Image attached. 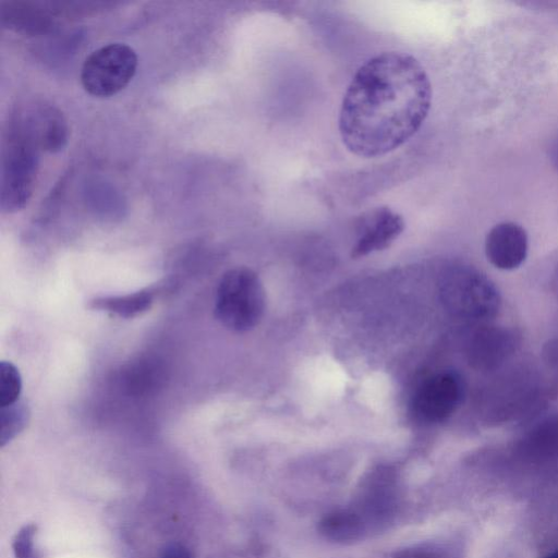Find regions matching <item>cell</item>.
Segmentation results:
<instances>
[{
	"instance_id": "4fadbf2b",
	"label": "cell",
	"mask_w": 558,
	"mask_h": 558,
	"mask_svg": "<svg viewBox=\"0 0 558 558\" xmlns=\"http://www.w3.org/2000/svg\"><path fill=\"white\" fill-rule=\"evenodd\" d=\"M29 409L24 401L0 408V444L11 441L27 425Z\"/></svg>"
},
{
	"instance_id": "30bf717a",
	"label": "cell",
	"mask_w": 558,
	"mask_h": 558,
	"mask_svg": "<svg viewBox=\"0 0 558 558\" xmlns=\"http://www.w3.org/2000/svg\"><path fill=\"white\" fill-rule=\"evenodd\" d=\"M318 531L326 539L344 544L362 539L368 529L349 507L326 513L318 523Z\"/></svg>"
},
{
	"instance_id": "d6986e66",
	"label": "cell",
	"mask_w": 558,
	"mask_h": 558,
	"mask_svg": "<svg viewBox=\"0 0 558 558\" xmlns=\"http://www.w3.org/2000/svg\"><path fill=\"white\" fill-rule=\"evenodd\" d=\"M550 160L558 170V135L554 138L549 148Z\"/></svg>"
},
{
	"instance_id": "44dd1931",
	"label": "cell",
	"mask_w": 558,
	"mask_h": 558,
	"mask_svg": "<svg viewBox=\"0 0 558 558\" xmlns=\"http://www.w3.org/2000/svg\"><path fill=\"white\" fill-rule=\"evenodd\" d=\"M544 558H558V549L551 551L550 554L546 555Z\"/></svg>"
},
{
	"instance_id": "ffe728a7",
	"label": "cell",
	"mask_w": 558,
	"mask_h": 558,
	"mask_svg": "<svg viewBox=\"0 0 558 558\" xmlns=\"http://www.w3.org/2000/svg\"><path fill=\"white\" fill-rule=\"evenodd\" d=\"M553 288H554L555 292L558 294V265H557L554 276H553Z\"/></svg>"
},
{
	"instance_id": "3957f363",
	"label": "cell",
	"mask_w": 558,
	"mask_h": 558,
	"mask_svg": "<svg viewBox=\"0 0 558 558\" xmlns=\"http://www.w3.org/2000/svg\"><path fill=\"white\" fill-rule=\"evenodd\" d=\"M440 298L453 315L472 320H486L496 315L500 296L495 284L469 266L449 268L440 281Z\"/></svg>"
},
{
	"instance_id": "2e32d148",
	"label": "cell",
	"mask_w": 558,
	"mask_h": 558,
	"mask_svg": "<svg viewBox=\"0 0 558 558\" xmlns=\"http://www.w3.org/2000/svg\"><path fill=\"white\" fill-rule=\"evenodd\" d=\"M159 367L148 361L133 365L126 373L128 389L133 393H140L151 389L158 381Z\"/></svg>"
},
{
	"instance_id": "6da1fadb",
	"label": "cell",
	"mask_w": 558,
	"mask_h": 558,
	"mask_svg": "<svg viewBox=\"0 0 558 558\" xmlns=\"http://www.w3.org/2000/svg\"><path fill=\"white\" fill-rule=\"evenodd\" d=\"M432 104V85L411 54L385 51L363 63L344 93L339 133L352 154L374 158L408 142Z\"/></svg>"
},
{
	"instance_id": "ac0fdd59",
	"label": "cell",
	"mask_w": 558,
	"mask_h": 558,
	"mask_svg": "<svg viewBox=\"0 0 558 558\" xmlns=\"http://www.w3.org/2000/svg\"><path fill=\"white\" fill-rule=\"evenodd\" d=\"M160 558H192L190 551L182 545L172 544L166 547Z\"/></svg>"
},
{
	"instance_id": "9c48e42d",
	"label": "cell",
	"mask_w": 558,
	"mask_h": 558,
	"mask_svg": "<svg viewBox=\"0 0 558 558\" xmlns=\"http://www.w3.org/2000/svg\"><path fill=\"white\" fill-rule=\"evenodd\" d=\"M512 350L510 335L499 328L478 331L471 344L470 360L477 368L498 366Z\"/></svg>"
},
{
	"instance_id": "e0dca14e",
	"label": "cell",
	"mask_w": 558,
	"mask_h": 558,
	"mask_svg": "<svg viewBox=\"0 0 558 558\" xmlns=\"http://www.w3.org/2000/svg\"><path fill=\"white\" fill-rule=\"evenodd\" d=\"M36 526L33 524L22 527L13 542L15 558H41L34 549V535Z\"/></svg>"
},
{
	"instance_id": "8fae6325",
	"label": "cell",
	"mask_w": 558,
	"mask_h": 558,
	"mask_svg": "<svg viewBox=\"0 0 558 558\" xmlns=\"http://www.w3.org/2000/svg\"><path fill=\"white\" fill-rule=\"evenodd\" d=\"M157 292V288L149 287L123 295L97 296L89 301L88 307L108 312L122 318H132L150 308Z\"/></svg>"
},
{
	"instance_id": "7c38bea8",
	"label": "cell",
	"mask_w": 558,
	"mask_h": 558,
	"mask_svg": "<svg viewBox=\"0 0 558 558\" xmlns=\"http://www.w3.org/2000/svg\"><path fill=\"white\" fill-rule=\"evenodd\" d=\"M390 558H464L463 548L454 539H430L395 549Z\"/></svg>"
},
{
	"instance_id": "277c9868",
	"label": "cell",
	"mask_w": 558,
	"mask_h": 558,
	"mask_svg": "<svg viewBox=\"0 0 558 558\" xmlns=\"http://www.w3.org/2000/svg\"><path fill=\"white\" fill-rule=\"evenodd\" d=\"M137 56L125 44L114 43L93 51L84 61L81 82L96 97H110L121 92L133 78Z\"/></svg>"
},
{
	"instance_id": "ba28073f",
	"label": "cell",
	"mask_w": 558,
	"mask_h": 558,
	"mask_svg": "<svg viewBox=\"0 0 558 558\" xmlns=\"http://www.w3.org/2000/svg\"><path fill=\"white\" fill-rule=\"evenodd\" d=\"M485 252L495 267L504 270L514 269L527 255V234L514 222L498 223L486 236Z\"/></svg>"
},
{
	"instance_id": "52a82bcc",
	"label": "cell",
	"mask_w": 558,
	"mask_h": 558,
	"mask_svg": "<svg viewBox=\"0 0 558 558\" xmlns=\"http://www.w3.org/2000/svg\"><path fill=\"white\" fill-rule=\"evenodd\" d=\"M403 229L402 216L389 207L380 206L366 211L357 220L351 256L357 258L387 248Z\"/></svg>"
},
{
	"instance_id": "9a60e30c",
	"label": "cell",
	"mask_w": 558,
	"mask_h": 558,
	"mask_svg": "<svg viewBox=\"0 0 558 558\" xmlns=\"http://www.w3.org/2000/svg\"><path fill=\"white\" fill-rule=\"evenodd\" d=\"M22 378L19 369L7 361L0 362V408L19 401Z\"/></svg>"
},
{
	"instance_id": "5b68a950",
	"label": "cell",
	"mask_w": 558,
	"mask_h": 558,
	"mask_svg": "<svg viewBox=\"0 0 558 558\" xmlns=\"http://www.w3.org/2000/svg\"><path fill=\"white\" fill-rule=\"evenodd\" d=\"M462 387L459 377L449 372L427 378L413 398V413L424 422H440L450 416L460 403Z\"/></svg>"
},
{
	"instance_id": "5bb4252c",
	"label": "cell",
	"mask_w": 558,
	"mask_h": 558,
	"mask_svg": "<svg viewBox=\"0 0 558 558\" xmlns=\"http://www.w3.org/2000/svg\"><path fill=\"white\" fill-rule=\"evenodd\" d=\"M38 142L49 151L60 150L66 142V125L58 112L49 110L44 114Z\"/></svg>"
},
{
	"instance_id": "7a4b0ae2",
	"label": "cell",
	"mask_w": 558,
	"mask_h": 558,
	"mask_svg": "<svg viewBox=\"0 0 558 558\" xmlns=\"http://www.w3.org/2000/svg\"><path fill=\"white\" fill-rule=\"evenodd\" d=\"M265 305V290L256 272L238 267L223 274L217 287L215 316L226 328L236 332L253 329Z\"/></svg>"
},
{
	"instance_id": "8992f818",
	"label": "cell",
	"mask_w": 558,
	"mask_h": 558,
	"mask_svg": "<svg viewBox=\"0 0 558 558\" xmlns=\"http://www.w3.org/2000/svg\"><path fill=\"white\" fill-rule=\"evenodd\" d=\"M36 160L32 146L27 141H14L3 162L2 207L8 210L21 208L29 197Z\"/></svg>"
}]
</instances>
